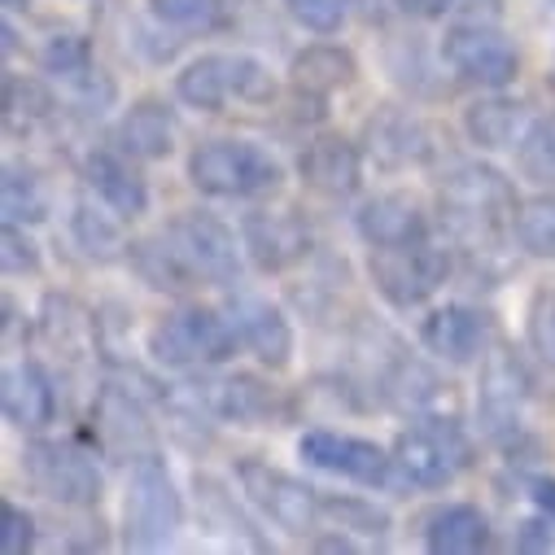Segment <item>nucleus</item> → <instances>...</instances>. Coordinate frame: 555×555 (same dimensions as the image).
I'll list each match as a JSON object with an SVG mask.
<instances>
[{
  "label": "nucleus",
  "mask_w": 555,
  "mask_h": 555,
  "mask_svg": "<svg viewBox=\"0 0 555 555\" xmlns=\"http://www.w3.org/2000/svg\"><path fill=\"white\" fill-rule=\"evenodd\" d=\"M232 0H150V14L167 31H215L232 18Z\"/></svg>",
  "instance_id": "36"
},
{
  "label": "nucleus",
  "mask_w": 555,
  "mask_h": 555,
  "mask_svg": "<svg viewBox=\"0 0 555 555\" xmlns=\"http://www.w3.org/2000/svg\"><path fill=\"white\" fill-rule=\"evenodd\" d=\"M127 267L141 275V285L158 289V294H189L197 289V275L189 271L184 254L176 249V241L167 236V228L141 236V241H131L127 245Z\"/></svg>",
  "instance_id": "26"
},
{
  "label": "nucleus",
  "mask_w": 555,
  "mask_h": 555,
  "mask_svg": "<svg viewBox=\"0 0 555 555\" xmlns=\"http://www.w3.org/2000/svg\"><path fill=\"white\" fill-rule=\"evenodd\" d=\"M367 154L385 171L429 167L442 154V135H438V127H429L421 114H411V109H380L367 122Z\"/></svg>",
  "instance_id": "18"
},
{
  "label": "nucleus",
  "mask_w": 555,
  "mask_h": 555,
  "mask_svg": "<svg viewBox=\"0 0 555 555\" xmlns=\"http://www.w3.org/2000/svg\"><path fill=\"white\" fill-rule=\"evenodd\" d=\"M529 372L525 363L507 350V346H494L481 363V385H477V421H481V434L507 455V464L525 468L529 455H538V438L525 434V406H529Z\"/></svg>",
  "instance_id": "2"
},
{
  "label": "nucleus",
  "mask_w": 555,
  "mask_h": 555,
  "mask_svg": "<svg viewBox=\"0 0 555 555\" xmlns=\"http://www.w3.org/2000/svg\"><path fill=\"white\" fill-rule=\"evenodd\" d=\"M525 337H529V350L555 367V289H538L529 298V311H525Z\"/></svg>",
  "instance_id": "40"
},
{
  "label": "nucleus",
  "mask_w": 555,
  "mask_h": 555,
  "mask_svg": "<svg viewBox=\"0 0 555 555\" xmlns=\"http://www.w3.org/2000/svg\"><path fill=\"white\" fill-rule=\"evenodd\" d=\"M18 328H23L18 302H14V298H5V346H14V341H18Z\"/></svg>",
  "instance_id": "49"
},
{
  "label": "nucleus",
  "mask_w": 555,
  "mask_h": 555,
  "mask_svg": "<svg viewBox=\"0 0 555 555\" xmlns=\"http://www.w3.org/2000/svg\"><path fill=\"white\" fill-rule=\"evenodd\" d=\"M359 75V62L350 49L341 44H307L302 53H294L289 62V83L294 92L302 96H315V101H328L333 92L350 88Z\"/></svg>",
  "instance_id": "28"
},
{
  "label": "nucleus",
  "mask_w": 555,
  "mask_h": 555,
  "mask_svg": "<svg viewBox=\"0 0 555 555\" xmlns=\"http://www.w3.org/2000/svg\"><path fill=\"white\" fill-rule=\"evenodd\" d=\"M189 180L206 197L254 202L285 184V167L254 141H206L189 154Z\"/></svg>",
  "instance_id": "5"
},
{
  "label": "nucleus",
  "mask_w": 555,
  "mask_h": 555,
  "mask_svg": "<svg viewBox=\"0 0 555 555\" xmlns=\"http://www.w3.org/2000/svg\"><path fill=\"white\" fill-rule=\"evenodd\" d=\"M184 525V494L163 455L131 464L122 494V546L127 551H163Z\"/></svg>",
  "instance_id": "6"
},
{
  "label": "nucleus",
  "mask_w": 555,
  "mask_h": 555,
  "mask_svg": "<svg viewBox=\"0 0 555 555\" xmlns=\"http://www.w3.org/2000/svg\"><path fill=\"white\" fill-rule=\"evenodd\" d=\"M176 96L193 109L223 114L232 101L236 105H271L275 79L249 53H202L176 75Z\"/></svg>",
  "instance_id": "7"
},
{
  "label": "nucleus",
  "mask_w": 555,
  "mask_h": 555,
  "mask_svg": "<svg viewBox=\"0 0 555 555\" xmlns=\"http://www.w3.org/2000/svg\"><path fill=\"white\" fill-rule=\"evenodd\" d=\"M438 210H442V228L460 249H468L473 258H490L512 236L520 202L499 167L460 163L438 184Z\"/></svg>",
  "instance_id": "1"
},
{
  "label": "nucleus",
  "mask_w": 555,
  "mask_h": 555,
  "mask_svg": "<svg viewBox=\"0 0 555 555\" xmlns=\"http://www.w3.org/2000/svg\"><path fill=\"white\" fill-rule=\"evenodd\" d=\"M516 163L529 180L538 184H555V114L546 118H533L525 141L516 145Z\"/></svg>",
  "instance_id": "39"
},
{
  "label": "nucleus",
  "mask_w": 555,
  "mask_h": 555,
  "mask_svg": "<svg viewBox=\"0 0 555 555\" xmlns=\"http://www.w3.org/2000/svg\"><path fill=\"white\" fill-rule=\"evenodd\" d=\"M241 333V346L271 372H285L294 363V324L289 315L245 289H228V307H223Z\"/></svg>",
  "instance_id": "17"
},
{
  "label": "nucleus",
  "mask_w": 555,
  "mask_h": 555,
  "mask_svg": "<svg viewBox=\"0 0 555 555\" xmlns=\"http://www.w3.org/2000/svg\"><path fill=\"white\" fill-rule=\"evenodd\" d=\"M92 447L118 464H141V460L158 455V438L150 425V402H141L135 393L105 380L92 398Z\"/></svg>",
  "instance_id": "13"
},
{
  "label": "nucleus",
  "mask_w": 555,
  "mask_h": 555,
  "mask_svg": "<svg viewBox=\"0 0 555 555\" xmlns=\"http://www.w3.org/2000/svg\"><path fill=\"white\" fill-rule=\"evenodd\" d=\"M533 114L525 101H512L503 92H490L464 109V131L477 150H516L525 141Z\"/></svg>",
  "instance_id": "25"
},
{
  "label": "nucleus",
  "mask_w": 555,
  "mask_h": 555,
  "mask_svg": "<svg viewBox=\"0 0 555 555\" xmlns=\"http://www.w3.org/2000/svg\"><path fill=\"white\" fill-rule=\"evenodd\" d=\"M486 337H490V315L468 302H447L421 324V346L451 367L473 363L486 350Z\"/></svg>",
  "instance_id": "22"
},
{
  "label": "nucleus",
  "mask_w": 555,
  "mask_h": 555,
  "mask_svg": "<svg viewBox=\"0 0 555 555\" xmlns=\"http://www.w3.org/2000/svg\"><path fill=\"white\" fill-rule=\"evenodd\" d=\"M442 66L468 88L503 92L520 75V53L494 23H460L442 40Z\"/></svg>",
  "instance_id": "11"
},
{
  "label": "nucleus",
  "mask_w": 555,
  "mask_h": 555,
  "mask_svg": "<svg viewBox=\"0 0 555 555\" xmlns=\"http://www.w3.org/2000/svg\"><path fill=\"white\" fill-rule=\"evenodd\" d=\"M285 5V14L302 27V31H311V36H333V31H341V23H346V14H350V0H281Z\"/></svg>",
  "instance_id": "41"
},
{
  "label": "nucleus",
  "mask_w": 555,
  "mask_h": 555,
  "mask_svg": "<svg viewBox=\"0 0 555 555\" xmlns=\"http://www.w3.org/2000/svg\"><path fill=\"white\" fill-rule=\"evenodd\" d=\"M0 406H5V421L23 434H40L44 425L57 421V385L49 376L44 363L23 359L14 367H5L0 380Z\"/></svg>",
  "instance_id": "21"
},
{
  "label": "nucleus",
  "mask_w": 555,
  "mask_h": 555,
  "mask_svg": "<svg viewBox=\"0 0 555 555\" xmlns=\"http://www.w3.org/2000/svg\"><path fill=\"white\" fill-rule=\"evenodd\" d=\"M393 5L406 14V18H421V23H434L442 18L447 10H455V0H393Z\"/></svg>",
  "instance_id": "46"
},
{
  "label": "nucleus",
  "mask_w": 555,
  "mask_h": 555,
  "mask_svg": "<svg viewBox=\"0 0 555 555\" xmlns=\"http://www.w3.org/2000/svg\"><path fill=\"white\" fill-rule=\"evenodd\" d=\"M546 88H551V92H555V75H551V79H546Z\"/></svg>",
  "instance_id": "52"
},
{
  "label": "nucleus",
  "mask_w": 555,
  "mask_h": 555,
  "mask_svg": "<svg viewBox=\"0 0 555 555\" xmlns=\"http://www.w3.org/2000/svg\"><path fill=\"white\" fill-rule=\"evenodd\" d=\"M36 546V516L14 499L0 503V555H27Z\"/></svg>",
  "instance_id": "42"
},
{
  "label": "nucleus",
  "mask_w": 555,
  "mask_h": 555,
  "mask_svg": "<svg viewBox=\"0 0 555 555\" xmlns=\"http://www.w3.org/2000/svg\"><path fill=\"white\" fill-rule=\"evenodd\" d=\"M92 66H96V57H92V40H88V36L62 31V36H53V40L40 49V70H44L53 83H70V79L88 75Z\"/></svg>",
  "instance_id": "38"
},
{
  "label": "nucleus",
  "mask_w": 555,
  "mask_h": 555,
  "mask_svg": "<svg viewBox=\"0 0 555 555\" xmlns=\"http://www.w3.org/2000/svg\"><path fill=\"white\" fill-rule=\"evenodd\" d=\"M350 10H354L363 23H380V18H385V0H350Z\"/></svg>",
  "instance_id": "48"
},
{
  "label": "nucleus",
  "mask_w": 555,
  "mask_h": 555,
  "mask_svg": "<svg viewBox=\"0 0 555 555\" xmlns=\"http://www.w3.org/2000/svg\"><path fill=\"white\" fill-rule=\"evenodd\" d=\"M376 398H380L385 406L402 411V415H425V411L438 406V398H442V380H438L421 359L398 354V359L380 372V380H376Z\"/></svg>",
  "instance_id": "31"
},
{
  "label": "nucleus",
  "mask_w": 555,
  "mask_h": 555,
  "mask_svg": "<svg viewBox=\"0 0 555 555\" xmlns=\"http://www.w3.org/2000/svg\"><path fill=\"white\" fill-rule=\"evenodd\" d=\"M389 525L393 520H389L385 507H376L367 499H354V494H328L324 490V529H341L350 538H385Z\"/></svg>",
  "instance_id": "35"
},
{
  "label": "nucleus",
  "mask_w": 555,
  "mask_h": 555,
  "mask_svg": "<svg viewBox=\"0 0 555 555\" xmlns=\"http://www.w3.org/2000/svg\"><path fill=\"white\" fill-rule=\"evenodd\" d=\"M298 455L311 468L333 473V477H346L354 486L406 490L402 486V473L393 464V451H385V447H376L367 438H350V434H337V429H311V434H302Z\"/></svg>",
  "instance_id": "14"
},
{
  "label": "nucleus",
  "mask_w": 555,
  "mask_h": 555,
  "mask_svg": "<svg viewBox=\"0 0 555 555\" xmlns=\"http://www.w3.org/2000/svg\"><path fill=\"white\" fill-rule=\"evenodd\" d=\"M23 473L49 503L66 512H88L101 503L96 455L75 438H31L23 451Z\"/></svg>",
  "instance_id": "9"
},
{
  "label": "nucleus",
  "mask_w": 555,
  "mask_h": 555,
  "mask_svg": "<svg viewBox=\"0 0 555 555\" xmlns=\"http://www.w3.org/2000/svg\"><path fill=\"white\" fill-rule=\"evenodd\" d=\"M0 210H5V223H44L53 215V184L40 167L10 163L5 180H0Z\"/></svg>",
  "instance_id": "33"
},
{
  "label": "nucleus",
  "mask_w": 555,
  "mask_h": 555,
  "mask_svg": "<svg viewBox=\"0 0 555 555\" xmlns=\"http://www.w3.org/2000/svg\"><path fill=\"white\" fill-rule=\"evenodd\" d=\"M0 267L5 275H36L40 271V245L23 232V223H5V241H0Z\"/></svg>",
  "instance_id": "43"
},
{
  "label": "nucleus",
  "mask_w": 555,
  "mask_h": 555,
  "mask_svg": "<svg viewBox=\"0 0 555 555\" xmlns=\"http://www.w3.org/2000/svg\"><path fill=\"white\" fill-rule=\"evenodd\" d=\"M114 145L122 154H131L135 163H163L171 158L176 150V114L167 101H135L122 118H118V131H114Z\"/></svg>",
  "instance_id": "24"
},
{
  "label": "nucleus",
  "mask_w": 555,
  "mask_h": 555,
  "mask_svg": "<svg viewBox=\"0 0 555 555\" xmlns=\"http://www.w3.org/2000/svg\"><path fill=\"white\" fill-rule=\"evenodd\" d=\"M354 228L359 236L372 245H406V241H425L434 236L429 228V215L415 206L406 193H380V197H367L354 215Z\"/></svg>",
  "instance_id": "23"
},
{
  "label": "nucleus",
  "mask_w": 555,
  "mask_h": 555,
  "mask_svg": "<svg viewBox=\"0 0 555 555\" xmlns=\"http://www.w3.org/2000/svg\"><path fill=\"white\" fill-rule=\"evenodd\" d=\"M494 542V529L481 507L473 503H447L425 520V546L434 555H473Z\"/></svg>",
  "instance_id": "30"
},
{
  "label": "nucleus",
  "mask_w": 555,
  "mask_h": 555,
  "mask_svg": "<svg viewBox=\"0 0 555 555\" xmlns=\"http://www.w3.org/2000/svg\"><path fill=\"white\" fill-rule=\"evenodd\" d=\"M189 393L206 406L210 421H232L245 429H258V425L281 415V393H275L271 380H262L258 372H223L215 380L189 385Z\"/></svg>",
  "instance_id": "16"
},
{
  "label": "nucleus",
  "mask_w": 555,
  "mask_h": 555,
  "mask_svg": "<svg viewBox=\"0 0 555 555\" xmlns=\"http://www.w3.org/2000/svg\"><path fill=\"white\" fill-rule=\"evenodd\" d=\"M367 275H372L376 294L389 307H398V311L425 307L447 285V275H451V249L438 245L434 236L406 241V245H372Z\"/></svg>",
  "instance_id": "8"
},
{
  "label": "nucleus",
  "mask_w": 555,
  "mask_h": 555,
  "mask_svg": "<svg viewBox=\"0 0 555 555\" xmlns=\"http://www.w3.org/2000/svg\"><path fill=\"white\" fill-rule=\"evenodd\" d=\"M0 36H5V53H18V49H23V40H18V27H14V23H5V31H0Z\"/></svg>",
  "instance_id": "50"
},
{
  "label": "nucleus",
  "mask_w": 555,
  "mask_h": 555,
  "mask_svg": "<svg viewBox=\"0 0 555 555\" xmlns=\"http://www.w3.org/2000/svg\"><path fill=\"white\" fill-rule=\"evenodd\" d=\"M298 176L320 197H333V202L354 197L363 184V150L346 141L341 131H320L298 154Z\"/></svg>",
  "instance_id": "19"
},
{
  "label": "nucleus",
  "mask_w": 555,
  "mask_h": 555,
  "mask_svg": "<svg viewBox=\"0 0 555 555\" xmlns=\"http://www.w3.org/2000/svg\"><path fill=\"white\" fill-rule=\"evenodd\" d=\"M167 236L184 254L189 271L197 275V285L236 289V281H241V249L245 245H236V232L219 215H210V210H180L167 223Z\"/></svg>",
  "instance_id": "12"
},
{
  "label": "nucleus",
  "mask_w": 555,
  "mask_h": 555,
  "mask_svg": "<svg viewBox=\"0 0 555 555\" xmlns=\"http://www.w3.org/2000/svg\"><path fill=\"white\" fill-rule=\"evenodd\" d=\"M516 486H520V494L533 503V512L555 516V477H546V473H525V468H520Z\"/></svg>",
  "instance_id": "45"
},
{
  "label": "nucleus",
  "mask_w": 555,
  "mask_h": 555,
  "mask_svg": "<svg viewBox=\"0 0 555 555\" xmlns=\"http://www.w3.org/2000/svg\"><path fill=\"white\" fill-rule=\"evenodd\" d=\"M197 512H202V525L206 529H215V533H232V538H245L254 551H267V538L258 533V525L241 512V503H236V494H228V486L223 481H215V477H202L197 473Z\"/></svg>",
  "instance_id": "34"
},
{
  "label": "nucleus",
  "mask_w": 555,
  "mask_h": 555,
  "mask_svg": "<svg viewBox=\"0 0 555 555\" xmlns=\"http://www.w3.org/2000/svg\"><path fill=\"white\" fill-rule=\"evenodd\" d=\"M0 5H5V14H27L31 0H0Z\"/></svg>",
  "instance_id": "51"
},
{
  "label": "nucleus",
  "mask_w": 555,
  "mask_h": 555,
  "mask_svg": "<svg viewBox=\"0 0 555 555\" xmlns=\"http://www.w3.org/2000/svg\"><path fill=\"white\" fill-rule=\"evenodd\" d=\"M83 184L88 193H96L114 215H122L127 223L141 219L150 210V184L145 176L135 171V158L122 154L118 145H105V150H92L83 158Z\"/></svg>",
  "instance_id": "20"
},
{
  "label": "nucleus",
  "mask_w": 555,
  "mask_h": 555,
  "mask_svg": "<svg viewBox=\"0 0 555 555\" xmlns=\"http://www.w3.org/2000/svg\"><path fill=\"white\" fill-rule=\"evenodd\" d=\"M236 481L245 503L275 529H285L294 538H315L324 533V490L271 468L267 460H241Z\"/></svg>",
  "instance_id": "10"
},
{
  "label": "nucleus",
  "mask_w": 555,
  "mask_h": 555,
  "mask_svg": "<svg viewBox=\"0 0 555 555\" xmlns=\"http://www.w3.org/2000/svg\"><path fill=\"white\" fill-rule=\"evenodd\" d=\"M122 215H114L96 193L79 197L75 210H70V236L75 245L92 258V262H114V258H127V236H122Z\"/></svg>",
  "instance_id": "32"
},
{
  "label": "nucleus",
  "mask_w": 555,
  "mask_h": 555,
  "mask_svg": "<svg viewBox=\"0 0 555 555\" xmlns=\"http://www.w3.org/2000/svg\"><path fill=\"white\" fill-rule=\"evenodd\" d=\"M241 245H245V258L254 262V271L281 275L311 254V228L298 210L258 206L241 219Z\"/></svg>",
  "instance_id": "15"
},
{
  "label": "nucleus",
  "mask_w": 555,
  "mask_h": 555,
  "mask_svg": "<svg viewBox=\"0 0 555 555\" xmlns=\"http://www.w3.org/2000/svg\"><path fill=\"white\" fill-rule=\"evenodd\" d=\"M464 23H494L503 14V0H455Z\"/></svg>",
  "instance_id": "47"
},
{
  "label": "nucleus",
  "mask_w": 555,
  "mask_h": 555,
  "mask_svg": "<svg viewBox=\"0 0 555 555\" xmlns=\"http://www.w3.org/2000/svg\"><path fill=\"white\" fill-rule=\"evenodd\" d=\"M40 337L44 346H53L66 359H83V354H101V324L92 311H83L75 298L66 294H49L44 311H40Z\"/></svg>",
  "instance_id": "29"
},
{
  "label": "nucleus",
  "mask_w": 555,
  "mask_h": 555,
  "mask_svg": "<svg viewBox=\"0 0 555 555\" xmlns=\"http://www.w3.org/2000/svg\"><path fill=\"white\" fill-rule=\"evenodd\" d=\"M512 241L533 258H555V193H538L520 202Z\"/></svg>",
  "instance_id": "37"
},
{
  "label": "nucleus",
  "mask_w": 555,
  "mask_h": 555,
  "mask_svg": "<svg viewBox=\"0 0 555 555\" xmlns=\"http://www.w3.org/2000/svg\"><path fill=\"white\" fill-rule=\"evenodd\" d=\"M546 546H555V516L533 512L516 529V551H546Z\"/></svg>",
  "instance_id": "44"
},
{
  "label": "nucleus",
  "mask_w": 555,
  "mask_h": 555,
  "mask_svg": "<svg viewBox=\"0 0 555 555\" xmlns=\"http://www.w3.org/2000/svg\"><path fill=\"white\" fill-rule=\"evenodd\" d=\"M241 333L228 311L184 302L150 328V359L171 372H206L236 354Z\"/></svg>",
  "instance_id": "4"
},
{
  "label": "nucleus",
  "mask_w": 555,
  "mask_h": 555,
  "mask_svg": "<svg viewBox=\"0 0 555 555\" xmlns=\"http://www.w3.org/2000/svg\"><path fill=\"white\" fill-rule=\"evenodd\" d=\"M477 460L473 438L464 434V425L455 415H411V425L398 434L393 442V464L402 473V486L411 490H442L455 477H464Z\"/></svg>",
  "instance_id": "3"
},
{
  "label": "nucleus",
  "mask_w": 555,
  "mask_h": 555,
  "mask_svg": "<svg viewBox=\"0 0 555 555\" xmlns=\"http://www.w3.org/2000/svg\"><path fill=\"white\" fill-rule=\"evenodd\" d=\"M0 105H5V131L10 135H36L44 131L49 122H57V114L66 109L62 92H53L44 79L36 75H18V70H5V92H0Z\"/></svg>",
  "instance_id": "27"
}]
</instances>
